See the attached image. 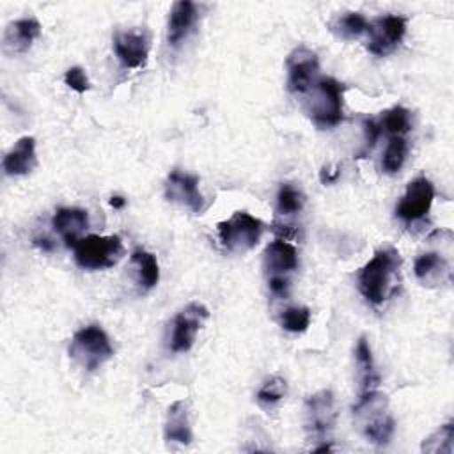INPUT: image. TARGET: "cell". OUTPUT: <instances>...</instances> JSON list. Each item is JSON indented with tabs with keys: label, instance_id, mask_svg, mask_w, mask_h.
Masks as SVG:
<instances>
[{
	"label": "cell",
	"instance_id": "31",
	"mask_svg": "<svg viewBox=\"0 0 454 454\" xmlns=\"http://www.w3.org/2000/svg\"><path fill=\"white\" fill-rule=\"evenodd\" d=\"M291 278L286 277H270L268 278V289L275 298H286L289 294Z\"/></svg>",
	"mask_w": 454,
	"mask_h": 454
},
{
	"label": "cell",
	"instance_id": "25",
	"mask_svg": "<svg viewBox=\"0 0 454 454\" xmlns=\"http://www.w3.org/2000/svg\"><path fill=\"white\" fill-rule=\"evenodd\" d=\"M408 154V142L404 137H390L387 149L383 153L381 167L387 174H395L401 170V167L406 161Z\"/></svg>",
	"mask_w": 454,
	"mask_h": 454
},
{
	"label": "cell",
	"instance_id": "14",
	"mask_svg": "<svg viewBox=\"0 0 454 454\" xmlns=\"http://www.w3.org/2000/svg\"><path fill=\"white\" fill-rule=\"evenodd\" d=\"M199 20V7L190 0L176 2L168 12L167 23V43L172 48L183 44V41L192 34Z\"/></svg>",
	"mask_w": 454,
	"mask_h": 454
},
{
	"label": "cell",
	"instance_id": "5",
	"mask_svg": "<svg viewBox=\"0 0 454 454\" xmlns=\"http://www.w3.org/2000/svg\"><path fill=\"white\" fill-rule=\"evenodd\" d=\"M337 422V406L332 390L310 394L303 406V427L312 442H330Z\"/></svg>",
	"mask_w": 454,
	"mask_h": 454
},
{
	"label": "cell",
	"instance_id": "17",
	"mask_svg": "<svg viewBox=\"0 0 454 454\" xmlns=\"http://www.w3.org/2000/svg\"><path fill=\"white\" fill-rule=\"evenodd\" d=\"M37 165L34 137H21L4 156L2 168L7 176H27Z\"/></svg>",
	"mask_w": 454,
	"mask_h": 454
},
{
	"label": "cell",
	"instance_id": "16",
	"mask_svg": "<svg viewBox=\"0 0 454 454\" xmlns=\"http://www.w3.org/2000/svg\"><path fill=\"white\" fill-rule=\"evenodd\" d=\"M51 225L62 236L66 247L74 248L83 238V231L89 227V215L80 207H59L51 218Z\"/></svg>",
	"mask_w": 454,
	"mask_h": 454
},
{
	"label": "cell",
	"instance_id": "23",
	"mask_svg": "<svg viewBox=\"0 0 454 454\" xmlns=\"http://www.w3.org/2000/svg\"><path fill=\"white\" fill-rule=\"evenodd\" d=\"M378 124L381 128V133L385 131L390 137H404L411 129L410 110H406L401 105H395V106L381 112Z\"/></svg>",
	"mask_w": 454,
	"mask_h": 454
},
{
	"label": "cell",
	"instance_id": "32",
	"mask_svg": "<svg viewBox=\"0 0 454 454\" xmlns=\"http://www.w3.org/2000/svg\"><path fill=\"white\" fill-rule=\"evenodd\" d=\"M364 135H365V149H372L381 135V128L376 119H364Z\"/></svg>",
	"mask_w": 454,
	"mask_h": 454
},
{
	"label": "cell",
	"instance_id": "18",
	"mask_svg": "<svg viewBox=\"0 0 454 454\" xmlns=\"http://www.w3.org/2000/svg\"><path fill=\"white\" fill-rule=\"evenodd\" d=\"M41 35V23L35 18H21L7 25L4 34L5 51L18 55L30 50L32 43Z\"/></svg>",
	"mask_w": 454,
	"mask_h": 454
},
{
	"label": "cell",
	"instance_id": "1",
	"mask_svg": "<svg viewBox=\"0 0 454 454\" xmlns=\"http://www.w3.org/2000/svg\"><path fill=\"white\" fill-rule=\"evenodd\" d=\"M399 268L401 257L397 250L390 247L376 250L372 259L367 261L356 275L360 294L372 305L383 303L395 291V286H399Z\"/></svg>",
	"mask_w": 454,
	"mask_h": 454
},
{
	"label": "cell",
	"instance_id": "9",
	"mask_svg": "<svg viewBox=\"0 0 454 454\" xmlns=\"http://www.w3.org/2000/svg\"><path fill=\"white\" fill-rule=\"evenodd\" d=\"M207 316H209V310L200 301H192L183 310H179L174 316L170 325V339H168L170 351L172 353L190 351Z\"/></svg>",
	"mask_w": 454,
	"mask_h": 454
},
{
	"label": "cell",
	"instance_id": "21",
	"mask_svg": "<svg viewBox=\"0 0 454 454\" xmlns=\"http://www.w3.org/2000/svg\"><path fill=\"white\" fill-rule=\"evenodd\" d=\"M328 27L337 37L351 41V39H356V37H360L362 34L367 32L369 21L362 12H353L351 11V12H342V14L333 16L330 20Z\"/></svg>",
	"mask_w": 454,
	"mask_h": 454
},
{
	"label": "cell",
	"instance_id": "26",
	"mask_svg": "<svg viewBox=\"0 0 454 454\" xmlns=\"http://www.w3.org/2000/svg\"><path fill=\"white\" fill-rule=\"evenodd\" d=\"M303 204H305V195L301 193L300 188H296L291 183L280 184L277 193V211L280 215L289 216V215L300 213L303 209Z\"/></svg>",
	"mask_w": 454,
	"mask_h": 454
},
{
	"label": "cell",
	"instance_id": "7",
	"mask_svg": "<svg viewBox=\"0 0 454 454\" xmlns=\"http://www.w3.org/2000/svg\"><path fill=\"white\" fill-rule=\"evenodd\" d=\"M218 239L227 252L252 250L262 234V222L247 211H236L231 218L218 222Z\"/></svg>",
	"mask_w": 454,
	"mask_h": 454
},
{
	"label": "cell",
	"instance_id": "15",
	"mask_svg": "<svg viewBox=\"0 0 454 454\" xmlns=\"http://www.w3.org/2000/svg\"><path fill=\"white\" fill-rule=\"evenodd\" d=\"M262 264L264 271L270 277H286L298 268V252L294 245L287 243L286 239H275L271 241L262 254Z\"/></svg>",
	"mask_w": 454,
	"mask_h": 454
},
{
	"label": "cell",
	"instance_id": "20",
	"mask_svg": "<svg viewBox=\"0 0 454 454\" xmlns=\"http://www.w3.org/2000/svg\"><path fill=\"white\" fill-rule=\"evenodd\" d=\"M355 362L358 369V381H360V394L376 390L380 383V376L374 369V360L371 353V344L365 337H360L355 346Z\"/></svg>",
	"mask_w": 454,
	"mask_h": 454
},
{
	"label": "cell",
	"instance_id": "22",
	"mask_svg": "<svg viewBox=\"0 0 454 454\" xmlns=\"http://www.w3.org/2000/svg\"><path fill=\"white\" fill-rule=\"evenodd\" d=\"M447 262L442 255L434 254V252H426V254H420L417 259H415V264H413V273L415 277L426 284H433L436 282L438 278L442 280V275L447 273Z\"/></svg>",
	"mask_w": 454,
	"mask_h": 454
},
{
	"label": "cell",
	"instance_id": "4",
	"mask_svg": "<svg viewBox=\"0 0 454 454\" xmlns=\"http://www.w3.org/2000/svg\"><path fill=\"white\" fill-rule=\"evenodd\" d=\"M114 355L108 335L98 325H87L74 332L69 344V356L85 371L99 369Z\"/></svg>",
	"mask_w": 454,
	"mask_h": 454
},
{
	"label": "cell",
	"instance_id": "33",
	"mask_svg": "<svg viewBox=\"0 0 454 454\" xmlns=\"http://www.w3.org/2000/svg\"><path fill=\"white\" fill-rule=\"evenodd\" d=\"M34 243H35L37 247H41L44 252H51V250H53V243H51L48 238H35Z\"/></svg>",
	"mask_w": 454,
	"mask_h": 454
},
{
	"label": "cell",
	"instance_id": "11",
	"mask_svg": "<svg viewBox=\"0 0 454 454\" xmlns=\"http://www.w3.org/2000/svg\"><path fill=\"white\" fill-rule=\"evenodd\" d=\"M433 199H434L433 183L427 177L419 176L408 183L404 195L395 206V216L401 218L403 222H419L429 213L433 206Z\"/></svg>",
	"mask_w": 454,
	"mask_h": 454
},
{
	"label": "cell",
	"instance_id": "13",
	"mask_svg": "<svg viewBox=\"0 0 454 454\" xmlns=\"http://www.w3.org/2000/svg\"><path fill=\"white\" fill-rule=\"evenodd\" d=\"M165 197L170 202L186 206L190 211L200 215L207 204L199 190V179L183 170H172L165 181Z\"/></svg>",
	"mask_w": 454,
	"mask_h": 454
},
{
	"label": "cell",
	"instance_id": "12",
	"mask_svg": "<svg viewBox=\"0 0 454 454\" xmlns=\"http://www.w3.org/2000/svg\"><path fill=\"white\" fill-rule=\"evenodd\" d=\"M151 35L145 28L119 30L114 35V51L119 62L128 69L142 67L147 60Z\"/></svg>",
	"mask_w": 454,
	"mask_h": 454
},
{
	"label": "cell",
	"instance_id": "8",
	"mask_svg": "<svg viewBox=\"0 0 454 454\" xmlns=\"http://www.w3.org/2000/svg\"><path fill=\"white\" fill-rule=\"evenodd\" d=\"M408 20L399 14H381L369 20L367 27V51L376 57L392 53L406 35Z\"/></svg>",
	"mask_w": 454,
	"mask_h": 454
},
{
	"label": "cell",
	"instance_id": "10",
	"mask_svg": "<svg viewBox=\"0 0 454 454\" xmlns=\"http://www.w3.org/2000/svg\"><path fill=\"white\" fill-rule=\"evenodd\" d=\"M287 89L294 94H303L317 82L319 62L316 51L307 46H296L286 60Z\"/></svg>",
	"mask_w": 454,
	"mask_h": 454
},
{
	"label": "cell",
	"instance_id": "24",
	"mask_svg": "<svg viewBox=\"0 0 454 454\" xmlns=\"http://www.w3.org/2000/svg\"><path fill=\"white\" fill-rule=\"evenodd\" d=\"M131 262L137 266L138 284L142 289H153L160 280V266L156 257L151 252L138 248L131 254Z\"/></svg>",
	"mask_w": 454,
	"mask_h": 454
},
{
	"label": "cell",
	"instance_id": "34",
	"mask_svg": "<svg viewBox=\"0 0 454 454\" xmlns=\"http://www.w3.org/2000/svg\"><path fill=\"white\" fill-rule=\"evenodd\" d=\"M124 204H126V200H124L121 195H114V197H110V206H112V207L121 209V207H124Z\"/></svg>",
	"mask_w": 454,
	"mask_h": 454
},
{
	"label": "cell",
	"instance_id": "19",
	"mask_svg": "<svg viewBox=\"0 0 454 454\" xmlns=\"http://www.w3.org/2000/svg\"><path fill=\"white\" fill-rule=\"evenodd\" d=\"M165 440L168 443H179V445H190L193 440L192 426H190V415H188V403L186 401H176L168 406L167 417H165Z\"/></svg>",
	"mask_w": 454,
	"mask_h": 454
},
{
	"label": "cell",
	"instance_id": "27",
	"mask_svg": "<svg viewBox=\"0 0 454 454\" xmlns=\"http://www.w3.org/2000/svg\"><path fill=\"white\" fill-rule=\"evenodd\" d=\"M452 450H454V424L452 422L440 426L422 443V452H429V454H438V452L452 454Z\"/></svg>",
	"mask_w": 454,
	"mask_h": 454
},
{
	"label": "cell",
	"instance_id": "29",
	"mask_svg": "<svg viewBox=\"0 0 454 454\" xmlns=\"http://www.w3.org/2000/svg\"><path fill=\"white\" fill-rule=\"evenodd\" d=\"M310 325V310L307 307H289L280 314V326L291 333H301Z\"/></svg>",
	"mask_w": 454,
	"mask_h": 454
},
{
	"label": "cell",
	"instance_id": "3",
	"mask_svg": "<svg viewBox=\"0 0 454 454\" xmlns=\"http://www.w3.org/2000/svg\"><path fill=\"white\" fill-rule=\"evenodd\" d=\"M342 96L344 87L332 76H321L312 85V98L309 99V117L312 122L328 129L337 126L342 121Z\"/></svg>",
	"mask_w": 454,
	"mask_h": 454
},
{
	"label": "cell",
	"instance_id": "6",
	"mask_svg": "<svg viewBox=\"0 0 454 454\" xmlns=\"http://www.w3.org/2000/svg\"><path fill=\"white\" fill-rule=\"evenodd\" d=\"M74 261L83 270H106L119 262L124 247L119 236H83L73 248Z\"/></svg>",
	"mask_w": 454,
	"mask_h": 454
},
{
	"label": "cell",
	"instance_id": "28",
	"mask_svg": "<svg viewBox=\"0 0 454 454\" xmlns=\"http://www.w3.org/2000/svg\"><path fill=\"white\" fill-rule=\"evenodd\" d=\"M286 394H287L286 380L278 374H273L262 381L255 397L261 404H275V403L282 401L286 397Z\"/></svg>",
	"mask_w": 454,
	"mask_h": 454
},
{
	"label": "cell",
	"instance_id": "2",
	"mask_svg": "<svg viewBox=\"0 0 454 454\" xmlns=\"http://www.w3.org/2000/svg\"><path fill=\"white\" fill-rule=\"evenodd\" d=\"M353 417L371 443L387 445L390 442L395 422L387 410V399L383 394L378 390L362 392L353 406Z\"/></svg>",
	"mask_w": 454,
	"mask_h": 454
},
{
	"label": "cell",
	"instance_id": "30",
	"mask_svg": "<svg viewBox=\"0 0 454 454\" xmlns=\"http://www.w3.org/2000/svg\"><path fill=\"white\" fill-rule=\"evenodd\" d=\"M64 82H66V85L69 89H73L78 94H83V92H87L90 89V82H89L85 71L82 67H78V66H73V67H69L66 71Z\"/></svg>",
	"mask_w": 454,
	"mask_h": 454
}]
</instances>
